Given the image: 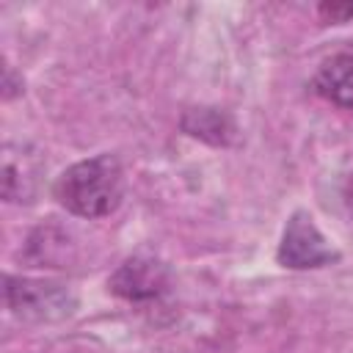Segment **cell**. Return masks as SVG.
I'll list each match as a JSON object with an SVG mask.
<instances>
[{
  "label": "cell",
  "instance_id": "6da1fadb",
  "mask_svg": "<svg viewBox=\"0 0 353 353\" xmlns=\"http://www.w3.org/2000/svg\"><path fill=\"white\" fill-rule=\"evenodd\" d=\"M124 196V171L113 154H97L69 165L55 182L58 204L77 218L110 215Z\"/></svg>",
  "mask_w": 353,
  "mask_h": 353
},
{
  "label": "cell",
  "instance_id": "7a4b0ae2",
  "mask_svg": "<svg viewBox=\"0 0 353 353\" xmlns=\"http://www.w3.org/2000/svg\"><path fill=\"white\" fill-rule=\"evenodd\" d=\"M3 298L8 312L25 323H58L77 309V295L66 284L50 279L6 276Z\"/></svg>",
  "mask_w": 353,
  "mask_h": 353
},
{
  "label": "cell",
  "instance_id": "3957f363",
  "mask_svg": "<svg viewBox=\"0 0 353 353\" xmlns=\"http://www.w3.org/2000/svg\"><path fill=\"white\" fill-rule=\"evenodd\" d=\"M276 259L290 270H314L336 262L339 251L325 240L306 210H295L284 223Z\"/></svg>",
  "mask_w": 353,
  "mask_h": 353
},
{
  "label": "cell",
  "instance_id": "277c9868",
  "mask_svg": "<svg viewBox=\"0 0 353 353\" xmlns=\"http://www.w3.org/2000/svg\"><path fill=\"white\" fill-rule=\"evenodd\" d=\"M168 284H171L168 265L154 256H146V254H135V256L124 259L108 279V290L132 303L160 298L168 290Z\"/></svg>",
  "mask_w": 353,
  "mask_h": 353
},
{
  "label": "cell",
  "instance_id": "5b68a950",
  "mask_svg": "<svg viewBox=\"0 0 353 353\" xmlns=\"http://www.w3.org/2000/svg\"><path fill=\"white\" fill-rule=\"evenodd\" d=\"M41 160L30 154L22 143H8L3 149V199L11 204L33 201L39 190Z\"/></svg>",
  "mask_w": 353,
  "mask_h": 353
},
{
  "label": "cell",
  "instance_id": "8992f818",
  "mask_svg": "<svg viewBox=\"0 0 353 353\" xmlns=\"http://www.w3.org/2000/svg\"><path fill=\"white\" fill-rule=\"evenodd\" d=\"M312 88L317 97L328 99L331 105L353 110V52H339L325 58L312 77Z\"/></svg>",
  "mask_w": 353,
  "mask_h": 353
},
{
  "label": "cell",
  "instance_id": "52a82bcc",
  "mask_svg": "<svg viewBox=\"0 0 353 353\" xmlns=\"http://www.w3.org/2000/svg\"><path fill=\"white\" fill-rule=\"evenodd\" d=\"M182 130L212 146H232L237 141L234 119L221 108H190L182 113Z\"/></svg>",
  "mask_w": 353,
  "mask_h": 353
},
{
  "label": "cell",
  "instance_id": "ba28073f",
  "mask_svg": "<svg viewBox=\"0 0 353 353\" xmlns=\"http://www.w3.org/2000/svg\"><path fill=\"white\" fill-rule=\"evenodd\" d=\"M317 17L323 22H331V25L347 22V19H353V3H320Z\"/></svg>",
  "mask_w": 353,
  "mask_h": 353
},
{
  "label": "cell",
  "instance_id": "9c48e42d",
  "mask_svg": "<svg viewBox=\"0 0 353 353\" xmlns=\"http://www.w3.org/2000/svg\"><path fill=\"white\" fill-rule=\"evenodd\" d=\"M342 199H345V207L350 210V215H353V174L345 179V188H342Z\"/></svg>",
  "mask_w": 353,
  "mask_h": 353
},
{
  "label": "cell",
  "instance_id": "30bf717a",
  "mask_svg": "<svg viewBox=\"0 0 353 353\" xmlns=\"http://www.w3.org/2000/svg\"><path fill=\"white\" fill-rule=\"evenodd\" d=\"M66 353H88V350H66Z\"/></svg>",
  "mask_w": 353,
  "mask_h": 353
}]
</instances>
